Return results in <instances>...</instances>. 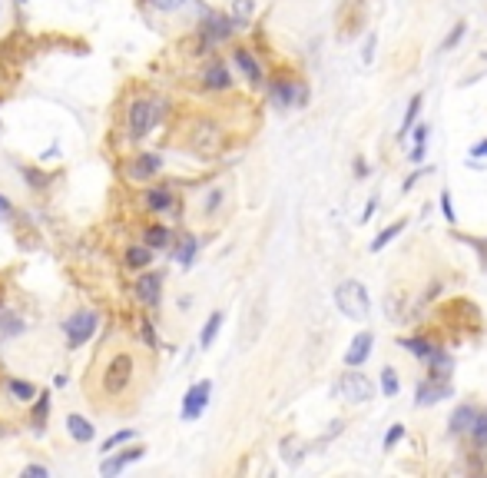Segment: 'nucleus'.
Returning <instances> with one entry per match:
<instances>
[{
	"label": "nucleus",
	"instance_id": "nucleus-1",
	"mask_svg": "<svg viewBox=\"0 0 487 478\" xmlns=\"http://www.w3.org/2000/svg\"><path fill=\"white\" fill-rule=\"evenodd\" d=\"M96 376H100V402H113V399H126L136 385L139 376V356L133 352L130 345H120L106 352L103 362H96Z\"/></svg>",
	"mask_w": 487,
	"mask_h": 478
},
{
	"label": "nucleus",
	"instance_id": "nucleus-2",
	"mask_svg": "<svg viewBox=\"0 0 487 478\" xmlns=\"http://www.w3.org/2000/svg\"><path fill=\"white\" fill-rule=\"evenodd\" d=\"M186 150L192 156H199L203 163L216 160L225 150V130L212 116H196L186 127Z\"/></svg>",
	"mask_w": 487,
	"mask_h": 478
},
{
	"label": "nucleus",
	"instance_id": "nucleus-3",
	"mask_svg": "<svg viewBox=\"0 0 487 478\" xmlns=\"http://www.w3.org/2000/svg\"><path fill=\"white\" fill-rule=\"evenodd\" d=\"M335 306L345 319L352 323H368L372 316V296L361 279H341L335 286Z\"/></svg>",
	"mask_w": 487,
	"mask_h": 478
},
{
	"label": "nucleus",
	"instance_id": "nucleus-4",
	"mask_svg": "<svg viewBox=\"0 0 487 478\" xmlns=\"http://www.w3.org/2000/svg\"><path fill=\"white\" fill-rule=\"evenodd\" d=\"M308 83L299 77H288V74H279V77L269 80V103L275 110H295V107H308Z\"/></svg>",
	"mask_w": 487,
	"mask_h": 478
},
{
	"label": "nucleus",
	"instance_id": "nucleus-5",
	"mask_svg": "<svg viewBox=\"0 0 487 478\" xmlns=\"http://www.w3.org/2000/svg\"><path fill=\"white\" fill-rule=\"evenodd\" d=\"M378 392V385L372 376H365V372H358V369H348V372H341V379L335 382V395L341 402H372Z\"/></svg>",
	"mask_w": 487,
	"mask_h": 478
},
{
	"label": "nucleus",
	"instance_id": "nucleus-6",
	"mask_svg": "<svg viewBox=\"0 0 487 478\" xmlns=\"http://www.w3.org/2000/svg\"><path fill=\"white\" fill-rule=\"evenodd\" d=\"M100 329V312L93 309H76L63 319V336H67V349H80L93 339V332Z\"/></svg>",
	"mask_w": 487,
	"mask_h": 478
},
{
	"label": "nucleus",
	"instance_id": "nucleus-7",
	"mask_svg": "<svg viewBox=\"0 0 487 478\" xmlns=\"http://www.w3.org/2000/svg\"><path fill=\"white\" fill-rule=\"evenodd\" d=\"M159 123V103L150 96H139L130 103V113H126V130L133 140H143L152 133V127Z\"/></svg>",
	"mask_w": 487,
	"mask_h": 478
},
{
	"label": "nucleus",
	"instance_id": "nucleus-8",
	"mask_svg": "<svg viewBox=\"0 0 487 478\" xmlns=\"http://www.w3.org/2000/svg\"><path fill=\"white\" fill-rule=\"evenodd\" d=\"M239 30V23L232 20V14H219V10H203V20H199V37L206 40L209 47L216 50L219 43H229L232 34Z\"/></svg>",
	"mask_w": 487,
	"mask_h": 478
},
{
	"label": "nucleus",
	"instance_id": "nucleus-9",
	"mask_svg": "<svg viewBox=\"0 0 487 478\" xmlns=\"http://www.w3.org/2000/svg\"><path fill=\"white\" fill-rule=\"evenodd\" d=\"M209 395H212V382L209 379H199V382H192L186 389V395H183V405H179V415L186 422H196L203 412L209 409Z\"/></svg>",
	"mask_w": 487,
	"mask_h": 478
},
{
	"label": "nucleus",
	"instance_id": "nucleus-10",
	"mask_svg": "<svg viewBox=\"0 0 487 478\" xmlns=\"http://www.w3.org/2000/svg\"><path fill=\"white\" fill-rule=\"evenodd\" d=\"M199 83H203V90H209V94H229V90L236 87L232 70L225 67L223 60H209L206 70L199 74Z\"/></svg>",
	"mask_w": 487,
	"mask_h": 478
},
{
	"label": "nucleus",
	"instance_id": "nucleus-11",
	"mask_svg": "<svg viewBox=\"0 0 487 478\" xmlns=\"http://www.w3.org/2000/svg\"><path fill=\"white\" fill-rule=\"evenodd\" d=\"M229 206V186L225 183H212L206 186V193L199 196V219L206 223V219H219Z\"/></svg>",
	"mask_w": 487,
	"mask_h": 478
},
{
	"label": "nucleus",
	"instance_id": "nucleus-12",
	"mask_svg": "<svg viewBox=\"0 0 487 478\" xmlns=\"http://www.w3.org/2000/svg\"><path fill=\"white\" fill-rule=\"evenodd\" d=\"M477 415H481V405H474V402L454 405L451 415H448V435H454V439H468V432L474 428Z\"/></svg>",
	"mask_w": 487,
	"mask_h": 478
},
{
	"label": "nucleus",
	"instance_id": "nucleus-13",
	"mask_svg": "<svg viewBox=\"0 0 487 478\" xmlns=\"http://www.w3.org/2000/svg\"><path fill=\"white\" fill-rule=\"evenodd\" d=\"M451 395H454L451 382H434V379H421V382H418V389H414V405H418V409H431V405L451 399Z\"/></svg>",
	"mask_w": 487,
	"mask_h": 478
},
{
	"label": "nucleus",
	"instance_id": "nucleus-14",
	"mask_svg": "<svg viewBox=\"0 0 487 478\" xmlns=\"http://www.w3.org/2000/svg\"><path fill=\"white\" fill-rule=\"evenodd\" d=\"M232 63L242 70V77L249 80V87H262L265 83L262 63H259V57H256L249 47H236V50H232Z\"/></svg>",
	"mask_w": 487,
	"mask_h": 478
},
{
	"label": "nucleus",
	"instance_id": "nucleus-15",
	"mask_svg": "<svg viewBox=\"0 0 487 478\" xmlns=\"http://www.w3.org/2000/svg\"><path fill=\"white\" fill-rule=\"evenodd\" d=\"M372 345H375V336L368 329H361L355 339L348 343V349H345V365L348 369H361V365L372 359Z\"/></svg>",
	"mask_w": 487,
	"mask_h": 478
},
{
	"label": "nucleus",
	"instance_id": "nucleus-16",
	"mask_svg": "<svg viewBox=\"0 0 487 478\" xmlns=\"http://www.w3.org/2000/svg\"><path fill=\"white\" fill-rule=\"evenodd\" d=\"M136 299L150 309L159 306L163 303V272H143L136 283Z\"/></svg>",
	"mask_w": 487,
	"mask_h": 478
},
{
	"label": "nucleus",
	"instance_id": "nucleus-17",
	"mask_svg": "<svg viewBox=\"0 0 487 478\" xmlns=\"http://www.w3.org/2000/svg\"><path fill=\"white\" fill-rule=\"evenodd\" d=\"M146 455V448L143 445H133V448H126V452H120V455H113V459H106L103 465H100V475H106V478H113V475H120L126 465H133V461H139Z\"/></svg>",
	"mask_w": 487,
	"mask_h": 478
},
{
	"label": "nucleus",
	"instance_id": "nucleus-18",
	"mask_svg": "<svg viewBox=\"0 0 487 478\" xmlns=\"http://www.w3.org/2000/svg\"><path fill=\"white\" fill-rule=\"evenodd\" d=\"M159 170H163V156H159V153H139L130 163V170H126V173H130L133 180L146 183V180H152Z\"/></svg>",
	"mask_w": 487,
	"mask_h": 478
},
{
	"label": "nucleus",
	"instance_id": "nucleus-19",
	"mask_svg": "<svg viewBox=\"0 0 487 478\" xmlns=\"http://www.w3.org/2000/svg\"><path fill=\"white\" fill-rule=\"evenodd\" d=\"M199 246H203V239H199V236H192V232H186V236H179L172 259H176L183 269H189L192 263H196V252H199Z\"/></svg>",
	"mask_w": 487,
	"mask_h": 478
},
{
	"label": "nucleus",
	"instance_id": "nucleus-20",
	"mask_svg": "<svg viewBox=\"0 0 487 478\" xmlns=\"http://www.w3.org/2000/svg\"><path fill=\"white\" fill-rule=\"evenodd\" d=\"M67 432H70V439L80 442V445H87V442L96 439L93 422L83 419V415H76V412H70V415H67Z\"/></svg>",
	"mask_w": 487,
	"mask_h": 478
},
{
	"label": "nucleus",
	"instance_id": "nucleus-21",
	"mask_svg": "<svg viewBox=\"0 0 487 478\" xmlns=\"http://www.w3.org/2000/svg\"><path fill=\"white\" fill-rule=\"evenodd\" d=\"M421 107H424V94H414L408 100V107H405V120H401V127H398V143H405L408 133L414 130V123H418V116H421Z\"/></svg>",
	"mask_w": 487,
	"mask_h": 478
},
{
	"label": "nucleus",
	"instance_id": "nucleus-22",
	"mask_svg": "<svg viewBox=\"0 0 487 478\" xmlns=\"http://www.w3.org/2000/svg\"><path fill=\"white\" fill-rule=\"evenodd\" d=\"M146 206H150V213H172L176 210V193L169 186H152L146 193Z\"/></svg>",
	"mask_w": 487,
	"mask_h": 478
},
{
	"label": "nucleus",
	"instance_id": "nucleus-23",
	"mask_svg": "<svg viewBox=\"0 0 487 478\" xmlns=\"http://www.w3.org/2000/svg\"><path fill=\"white\" fill-rule=\"evenodd\" d=\"M394 345H398V349H405V352L414 356V359H421V362L431 356V349H434V343H431V339H424V336H401Z\"/></svg>",
	"mask_w": 487,
	"mask_h": 478
},
{
	"label": "nucleus",
	"instance_id": "nucleus-24",
	"mask_svg": "<svg viewBox=\"0 0 487 478\" xmlns=\"http://www.w3.org/2000/svg\"><path fill=\"white\" fill-rule=\"evenodd\" d=\"M152 252H156V249H150L146 243H139V246L126 249L123 263H126V269H133V272H143L146 266H152Z\"/></svg>",
	"mask_w": 487,
	"mask_h": 478
},
{
	"label": "nucleus",
	"instance_id": "nucleus-25",
	"mask_svg": "<svg viewBox=\"0 0 487 478\" xmlns=\"http://www.w3.org/2000/svg\"><path fill=\"white\" fill-rule=\"evenodd\" d=\"M378 392H381L385 399H398V392H401V376H398L394 365H385V369L378 372Z\"/></svg>",
	"mask_w": 487,
	"mask_h": 478
},
{
	"label": "nucleus",
	"instance_id": "nucleus-26",
	"mask_svg": "<svg viewBox=\"0 0 487 478\" xmlns=\"http://www.w3.org/2000/svg\"><path fill=\"white\" fill-rule=\"evenodd\" d=\"M471 439V455H484L487 452V409H481V415L474 422V428L468 432Z\"/></svg>",
	"mask_w": 487,
	"mask_h": 478
},
{
	"label": "nucleus",
	"instance_id": "nucleus-27",
	"mask_svg": "<svg viewBox=\"0 0 487 478\" xmlns=\"http://www.w3.org/2000/svg\"><path fill=\"white\" fill-rule=\"evenodd\" d=\"M172 239H176L172 230H169V226H159V223H152V226L143 230V243H146L150 249H156V252H159V249H166Z\"/></svg>",
	"mask_w": 487,
	"mask_h": 478
},
{
	"label": "nucleus",
	"instance_id": "nucleus-28",
	"mask_svg": "<svg viewBox=\"0 0 487 478\" xmlns=\"http://www.w3.org/2000/svg\"><path fill=\"white\" fill-rule=\"evenodd\" d=\"M47 419H50V395L40 392L37 399H34V409H30V428H34V432H43V428H47Z\"/></svg>",
	"mask_w": 487,
	"mask_h": 478
},
{
	"label": "nucleus",
	"instance_id": "nucleus-29",
	"mask_svg": "<svg viewBox=\"0 0 487 478\" xmlns=\"http://www.w3.org/2000/svg\"><path fill=\"white\" fill-rule=\"evenodd\" d=\"M405 226H408V219H394V223H388V226H385V230H381L375 239L368 243V249H372V252H381L385 246H392V239H394V236H401V232H405Z\"/></svg>",
	"mask_w": 487,
	"mask_h": 478
},
{
	"label": "nucleus",
	"instance_id": "nucleus-30",
	"mask_svg": "<svg viewBox=\"0 0 487 478\" xmlns=\"http://www.w3.org/2000/svg\"><path fill=\"white\" fill-rule=\"evenodd\" d=\"M223 323H225V312H209V319H206V325H203V332H199V345L203 349H209V345L216 343V336H219V329H223Z\"/></svg>",
	"mask_w": 487,
	"mask_h": 478
},
{
	"label": "nucleus",
	"instance_id": "nucleus-31",
	"mask_svg": "<svg viewBox=\"0 0 487 478\" xmlns=\"http://www.w3.org/2000/svg\"><path fill=\"white\" fill-rule=\"evenodd\" d=\"M7 392H10V399H14V402H34L40 395L37 385L23 382V379H7Z\"/></svg>",
	"mask_w": 487,
	"mask_h": 478
},
{
	"label": "nucleus",
	"instance_id": "nucleus-32",
	"mask_svg": "<svg viewBox=\"0 0 487 478\" xmlns=\"http://www.w3.org/2000/svg\"><path fill=\"white\" fill-rule=\"evenodd\" d=\"M282 455H285V461H288V465H299V461L305 459V442L295 439V435L282 439Z\"/></svg>",
	"mask_w": 487,
	"mask_h": 478
},
{
	"label": "nucleus",
	"instance_id": "nucleus-33",
	"mask_svg": "<svg viewBox=\"0 0 487 478\" xmlns=\"http://www.w3.org/2000/svg\"><path fill=\"white\" fill-rule=\"evenodd\" d=\"M23 329H27V323L20 319L17 312H3V316H0V336H3V339H14Z\"/></svg>",
	"mask_w": 487,
	"mask_h": 478
},
{
	"label": "nucleus",
	"instance_id": "nucleus-34",
	"mask_svg": "<svg viewBox=\"0 0 487 478\" xmlns=\"http://www.w3.org/2000/svg\"><path fill=\"white\" fill-rule=\"evenodd\" d=\"M252 14H256V0H232V20L239 23V30L249 27Z\"/></svg>",
	"mask_w": 487,
	"mask_h": 478
},
{
	"label": "nucleus",
	"instance_id": "nucleus-35",
	"mask_svg": "<svg viewBox=\"0 0 487 478\" xmlns=\"http://www.w3.org/2000/svg\"><path fill=\"white\" fill-rule=\"evenodd\" d=\"M20 176L27 180V186L34 193H43L47 186H50V176L47 173H40V170H34V166H20Z\"/></svg>",
	"mask_w": 487,
	"mask_h": 478
},
{
	"label": "nucleus",
	"instance_id": "nucleus-36",
	"mask_svg": "<svg viewBox=\"0 0 487 478\" xmlns=\"http://www.w3.org/2000/svg\"><path fill=\"white\" fill-rule=\"evenodd\" d=\"M464 37H468V23L461 20V23H454V27L448 30V37L441 40V47H438V50H441V54H451V50H454V47H457Z\"/></svg>",
	"mask_w": 487,
	"mask_h": 478
},
{
	"label": "nucleus",
	"instance_id": "nucleus-37",
	"mask_svg": "<svg viewBox=\"0 0 487 478\" xmlns=\"http://www.w3.org/2000/svg\"><path fill=\"white\" fill-rule=\"evenodd\" d=\"M405 435H408V428H405V422H394L392 428L385 432V439H381V448H385V452H394V448H398V445L405 442Z\"/></svg>",
	"mask_w": 487,
	"mask_h": 478
},
{
	"label": "nucleus",
	"instance_id": "nucleus-38",
	"mask_svg": "<svg viewBox=\"0 0 487 478\" xmlns=\"http://www.w3.org/2000/svg\"><path fill=\"white\" fill-rule=\"evenodd\" d=\"M133 439H136V432H133V428H120V432H113L110 439L100 445V452H103V455H110L113 448H120V445H130Z\"/></svg>",
	"mask_w": 487,
	"mask_h": 478
},
{
	"label": "nucleus",
	"instance_id": "nucleus-39",
	"mask_svg": "<svg viewBox=\"0 0 487 478\" xmlns=\"http://www.w3.org/2000/svg\"><path fill=\"white\" fill-rule=\"evenodd\" d=\"M424 176H434V166H418V170H414L411 176L405 180V183H401V193H411L414 186H418V183L424 180Z\"/></svg>",
	"mask_w": 487,
	"mask_h": 478
},
{
	"label": "nucleus",
	"instance_id": "nucleus-40",
	"mask_svg": "<svg viewBox=\"0 0 487 478\" xmlns=\"http://www.w3.org/2000/svg\"><path fill=\"white\" fill-rule=\"evenodd\" d=\"M438 206H441V213H444V219L454 226V223H457V213H454V199H451L448 190H441V196H438Z\"/></svg>",
	"mask_w": 487,
	"mask_h": 478
},
{
	"label": "nucleus",
	"instance_id": "nucleus-41",
	"mask_svg": "<svg viewBox=\"0 0 487 478\" xmlns=\"http://www.w3.org/2000/svg\"><path fill=\"white\" fill-rule=\"evenodd\" d=\"M152 10H159V14H176V10H183L189 0H150Z\"/></svg>",
	"mask_w": 487,
	"mask_h": 478
},
{
	"label": "nucleus",
	"instance_id": "nucleus-42",
	"mask_svg": "<svg viewBox=\"0 0 487 478\" xmlns=\"http://www.w3.org/2000/svg\"><path fill=\"white\" fill-rule=\"evenodd\" d=\"M424 156H428V143H414L411 150L405 153V160H408L411 166H421V163H424Z\"/></svg>",
	"mask_w": 487,
	"mask_h": 478
},
{
	"label": "nucleus",
	"instance_id": "nucleus-43",
	"mask_svg": "<svg viewBox=\"0 0 487 478\" xmlns=\"http://www.w3.org/2000/svg\"><path fill=\"white\" fill-rule=\"evenodd\" d=\"M375 47H378V34L372 30V34L365 37V47H361V63H372V60H375Z\"/></svg>",
	"mask_w": 487,
	"mask_h": 478
},
{
	"label": "nucleus",
	"instance_id": "nucleus-44",
	"mask_svg": "<svg viewBox=\"0 0 487 478\" xmlns=\"http://www.w3.org/2000/svg\"><path fill=\"white\" fill-rule=\"evenodd\" d=\"M139 332H143V343H146V349H156V345H159V339H156V329H152L150 319H143V323H139Z\"/></svg>",
	"mask_w": 487,
	"mask_h": 478
},
{
	"label": "nucleus",
	"instance_id": "nucleus-45",
	"mask_svg": "<svg viewBox=\"0 0 487 478\" xmlns=\"http://www.w3.org/2000/svg\"><path fill=\"white\" fill-rule=\"evenodd\" d=\"M408 136H411V143H428L431 140V123H414V130Z\"/></svg>",
	"mask_w": 487,
	"mask_h": 478
},
{
	"label": "nucleus",
	"instance_id": "nucleus-46",
	"mask_svg": "<svg viewBox=\"0 0 487 478\" xmlns=\"http://www.w3.org/2000/svg\"><path fill=\"white\" fill-rule=\"evenodd\" d=\"M23 475H34V478H50V468L47 465H27Z\"/></svg>",
	"mask_w": 487,
	"mask_h": 478
},
{
	"label": "nucleus",
	"instance_id": "nucleus-47",
	"mask_svg": "<svg viewBox=\"0 0 487 478\" xmlns=\"http://www.w3.org/2000/svg\"><path fill=\"white\" fill-rule=\"evenodd\" d=\"M375 210H378V196H372V199L365 203V213H361V223H368V219L375 216Z\"/></svg>",
	"mask_w": 487,
	"mask_h": 478
},
{
	"label": "nucleus",
	"instance_id": "nucleus-48",
	"mask_svg": "<svg viewBox=\"0 0 487 478\" xmlns=\"http://www.w3.org/2000/svg\"><path fill=\"white\" fill-rule=\"evenodd\" d=\"M355 176H358V180H365V176H372V166H368V163H365L361 156H358V160H355Z\"/></svg>",
	"mask_w": 487,
	"mask_h": 478
},
{
	"label": "nucleus",
	"instance_id": "nucleus-49",
	"mask_svg": "<svg viewBox=\"0 0 487 478\" xmlns=\"http://www.w3.org/2000/svg\"><path fill=\"white\" fill-rule=\"evenodd\" d=\"M10 213H14V206H10V199H7V196L0 193V219H7Z\"/></svg>",
	"mask_w": 487,
	"mask_h": 478
},
{
	"label": "nucleus",
	"instance_id": "nucleus-50",
	"mask_svg": "<svg viewBox=\"0 0 487 478\" xmlns=\"http://www.w3.org/2000/svg\"><path fill=\"white\" fill-rule=\"evenodd\" d=\"M471 156H474V160H481V156H487V140H481V143H474V146H471Z\"/></svg>",
	"mask_w": 487,
	"mask_h": 478
},
{
	"label": "nucleus",
	"instance_id": "nucleus-51",
	"mask_svg": "<svg viewBox=\"0 0 487 478\" xmlns=\"http://www.w3.org/2000/svg\"><path fill=\"white\" fill-rule=\"evenodd\" d=\"M0 14H3V3H0Z\"/></svg>",
	"mask_w": 487,
	"mask_h": 478
},
{
	"label": "nucleus",
	"instance_id": "nucleus-52",
	"mask_svg": "<svg viewBox=\"0 0 487 478\" xmlns=\"http://www.w3.org/2000/svg\"><path fill=\"white\" fill-rule=\"evenodd\" d=\"M0 439H3V428H0Z\"/></svg>",
	"mask_w": 487,
	"mask_h": 478
},
{
	"label": "nucleus",
	"instance_id": "nucleus-53",
	"mask_svg": "<svg viewBox=\"0 0 487 478\" xmlns=\"http://www.w3.org/2000/svg\"><path fill=\"white\" fill-rule=\"evenodd\" d=\"M17 3H23V0H17Z\"/></svg>",
	"mask_w": 487,
	"mask_h": 478
},
{
	"label": "nucleus",
	"instance_id": "nucleus-54",
	"mask_svg": "<svg viewBox=\"0 0 487 478\" xmlns=\"http://www.w3.org/2000/svg\"><path fill=\"white\" fill-rule=\"evenodd\" d=\"M484 249H487V243H484Z\"/></svg>",
	"mask_w": 487,
	"mask_h": 478
}]
</instances>
